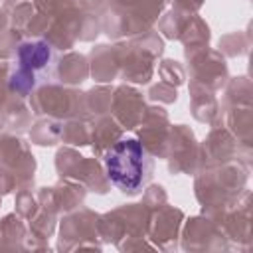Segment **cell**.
Segmentation results:
<instances>
[{
    "instance_id": "obj_1",
    "label": "cell",
    "mask_w": 253,
    "mask_h": 253,
    "mask_svg": "<svg viewBox=\"0 0 253 253\" xmlns=\"http://www.w3.org/2000/svg\"><path fill=\"white\" fill-rule=\"evenodd\" d=\"M59 53L45 40H30L20 43L16 51V65L10 75V89L28 95L57 77Z\"/></svg>"
},
{
    "instance_id": "obj_2",
    "label": "cell",
    "mask_w": 253,
    "mask_h": 253,
    "mask_svg": "<svg viewBox=\"0 0 253 253\" xmlns=\"http://www.w3.org/2000/svg\"><path fill=\"white\" fill-rule=\"evenodd\" d=\"M109 180L125 194H138L152 176V158L136 138H121L105 154Z\"/></svg>"
}]
</instances>
